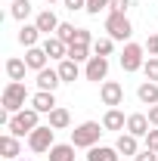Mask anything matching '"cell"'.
Returning a JSON list of instances; mask_svg holds the SVG:
<instances>
[{
  "label": "cell",
  "mask_w": 158,
  "mask_h": 161,
  "mask_svg": "<svg viewBox=\"0 0 158 161\" xmlns=\"http://www.w3.org/2000/svg\"><path fill=\"white\" fill-rule=\"evenodd\" d=\"M102 130H105V127H99L96 121H84L81 127L71 130V146H75V149H93L99 142V136H102Z\"/></svg>",
  "instance_id": "6da1fadb"
},
{
  "label": "cell",
  "mask_w": 158,
  "mask_h": 161,
  "mask_svg": "<svg viewBox=\"0 0 158 161\" xmlns=\"http://www.w3.org/2000/svg\"><path fill=\"white\" fill-rule=\"evenodd\" d=\"M37 108H22V112H16L13 118H9V133L13 136H25V133H31V130H37L40 124H37Z\"/></svg>",
  "instance_id": "7a4b0ae2"
},
{
  "label": "cell",
  "mask_w": 158,
  "mask_h": 161,
  "mask_svg": "<svg viewBox=\"0 0 158 161\" xmlns=\"http://www.w3.org/2000/svg\"><path fill=\"white\" fill-rule=\"evenodd\" d=\"M25 99H28L25 84H22V80H9V84H6V90H3V108L16 115V112L25 108Z\"/></svg>",
  "instance_id": "3957f363"
},
{
  "label": "cell",
  "mask_w": 158,
  "mask_h": 161,
  "mask_svg": "<svg viewBox=\"0 0 158 161\" xmlns=\"http://www.w3.org/2000/svg\"><path fill=\"white\" fill-rule=\"evenodd\" d=\"M105 31H109V37L112 40H127L133 34V25L130 19L124 16V13H109V19H105Z\"/></svg>",
  "instance_id": "277c9868"
},
{
  "label": "cell",
  "mask_w": 158,
  "mask_h": 161,
  "mask_svg": "<svg viewBox=\"0 0 158 161\" xmlns=\"http://www.w3.org/2000/svg\"><path fill=\"white\" fill-rule=\"evenodd\" d=\"M53 136H56V130L47 124V127H37V130H31L28 133V149L31 152H50L56 142H53Z\"/></svg>",
  "instance_id": "5b68a950"
},
{
  "label": "cell",
  "mask_w": 158,
  "mask_h": 161,
  "mask_svg": "<svg viewBox=\"0 0 158 161\" xmlns=\"http://www.w3.org/2000/svg\"><path fill=\"white\" fill-rule=\"evenodd\" d=\"M146 62H143V47L139 43H127L124 53H121V68L124 71H139Z\"/></svg>",
  "instance_id": "8992f818"
},
{
  "label": "cell",
  "mask_w": 158,
  "mask_h": 161,
  "mask_svg": "<svg viewBox=\"0 0 158 161\" xmlns=\"http://www.w3.org/2000/svg\"><path fill=\"white\" fill-rule=\"evenodd\" d=\"M99 96H102V102L105 105H121L124 102V87H121L118 80H102V87H99Z\"/></svg>",
  "instance_id": "52a82bcc"
},
{
  "label": "cell",
  "mask_w": 158,
  "mask_h": 161,
  "mask_svg": "<svg viewBox=\"0 0 158 161\" xmlns=\"http://www.w3.org/2000/svg\"><path fill=\"white\" fill-rule=\"evenodd\" d=\"M105 75H109V59L105 56H90L87 68H84V78L99 84V80H105Z\"/></svg>",
  "instance_id": "ba28073f"
},
{
  "label": "cell",
  "mask_w": 158,
  "mask_h": 161,
  "mask_svg": "<svg viewBox=\"0 0 158 161\" xmlns=\"http://www.w3.org/2000/svg\"><path fill=\"white\" fill-rule=\"evenodd\" d=\"M59 84H62L59 68H43V71H37V90H47V93H53Z\"/></svg>",
  "instance_id": "9c48e42d"
},
{
  "label": "cell",
  "mask_w": 158,
  "mask_h": 161,
  "mask_svg": "<svg viewBox=\"0 0 158 161\" xmlns=\"http://www.w3.org/2000/svg\"><path fill=\"white\" fill-rule=\"evenodd\" d=\"M31 108H37L40 115H50V112L56 108V96L47 93V90H37V93L31 96Z\"/></svg>",
  "instance_id": "30bf717a"
},
{
  "label": "cell",
  "mask_w": 158,
  "mask_h": 161,
  "mask_svg": "<svg viewBox=\"0 0 158 161\" xmlns=\"http://www.w3.org/2000/svg\"><path fill=\"white\" fill-rule=\"evenodd\" d=\"M149 124H152V121H149V115H127V133H133V136H146V133H149Z\"/></svg>",
  "instance_id": "8fae6325"
},
{
  "label": "cell",
  "mask_w": 158,
  "mask_h": 161,
  "mask_svg": "<svg viewBox=\"0 0 158 161\" xmlns=\"http://www.w3.org/2000/svg\"><path fill=\"white\" fill-rule=\"evenodd\" d=\"M43 53L50 59H68V43L59 40V37H47L43 40Z\"/></svg>",
  "instance_id": "7c38bea8"
},
{
  "label": "cell",
  "mask_w": 158,
  "mask_h": 161,
  "mask_svg": "<svg viewBox=\"0 0 158 161\" xmlns=\"http://www.w3.org/2000/svg\"><path fill=\"white\" fill-rule=\"evenodd\" d=\"M47 53H43V47H28V53H25V65L28 68H34V71H43L47 68Z\"/></svg>",
  "instance_id": "4fadbf2b"
},
{
  "label": "cell",
  "mask_w": 158,
  "mask_h": 161,
  "mask_svg": "<svg viewBox=\"0 0 158 161\" xmlns=\"http://www.w3.org/2000/svg\"><path fill=\"white\" fill-rule=\"evenodd\" d=\"M0 152H3V158H6V161H16V158H19V152H22L19 136H13V133L0 136Z\"/></svg>",
  "instance_id": "5bb4252c"
},
{
  "label": "cell",
  "mask_w": 158,
  "mask_h": 161,
  "mask_svg": "<svg viewBox=\"0 0 158 161\" xmlns=\"http://www.w3.org/2000/svg\"><path fill=\"white\" fill-rule=\"evenodd\" d=\"M34 25L40 28V34H47V37H50V31H59L62 22L56 19V13H53V9H43V13L37 16V22H34Z\"/></svg>",
  "instance_id": "9a60e30c"
},
{
  "label": "cell",
  "mask_w": 158,
  "mask_h": 161,
  "mask_svg": "<svg viewBox=\"0 0 158 161\" xmlns=\"http://www.w3.org/2000/svg\"><path fill=\"white\" fill-rule=\"evenodd\" d=\"M137 96H139V102H146V105H158V84H155V80L139 84Z\"/></svg>",
  "instance_id": "2e32d148"
},
{
  "label": "cell",
  "mask_w": 158,
  "mask_h": 161,
  "mask_svg": "<svg viewBox=\"0 0 158 161\" xmlns=\"http://www.w3.org/2000/svg\"><path fill=\"white\" fill-rule=\"evenodd\" d=\"M37 37H40L37 25H22L19 28V43L22 47H37Z\"/></svg>",
  "instance_id": "e0dca14e"
},
{
  "label": "cell",
  "mask_w": 158,
  "mask_h": 161,
  "mask_svg": "<svg viewBox=\"0 0 158 161\" xmlns=\"http://www.w3.org/2000/svg\"><path fill=\"white\" fill-rule=\"evenodd\" d=\"M102 127H105V130H121V127H127V118L121 115L118 108H109L105 118H102Z\"/></svg>",
  "instance_id": "ac0fdd59"
},
{
  "label": "cell",
  "mask_w": 158,
  "mask_h": 161,
  "mask_svg": "<svg viewBox=\"0 0 158 161\" xmlns=\"http://www.w3.org/2000/svg\"><path fill=\"white\" fill-rule=\"evenodd\" d=\"M87 161H118V149H109V146H93Z\"/></svg>",
  "instance_id": "d6986e66"
},
{
  "label": "cell",
  "mask_w": 158,
  "mask_h": 161,
  "mask_svg": "<svg viewBox=\"0 0 158 161\" xmlns=\"http://www.w3.org/2000/svg\"><path fill=\"white\" fill-rule=\"evenodd\" d=\"M50 161H75V146L71 142H62L50 149Z\"/></svg>",
  "instance_id": "ffe728a7"
},
{
  "label": "cell",
  "mask_w": 158,
  "mask_h": 161,
  "mask_svg": "<svg viewBox=\"0 0 158 161\" xmlns=\"http://www.w3.org/2000/svg\"><path fill=\"white\" fill-rule=\"evenodd\" d=\"M68 124H71L68 108H59V105H56V108L50 112V127H53V130H62V127H68Z\"/></svg>",
  "instance_id": "44dd1931"
},
{
  "label": "cell",
  "mask_w": 158,
  "mask_h": 161,
  "mask_svg": "<svg viewBox=\"0 0 158 161\" xmlns=\"http://www.w3.org/2000/svg\"><path fill=\"white\" fill-rule=\"evenodd\" d=\"M115 149H118L121 155H137V136L133 133H121L118 142H115Z\"/></svg>",
  "instance_id": "7402d4cb"
},
{
  "label": "cell",
  "mask_w": 158,
  "mask_h": 161,
  "mask_svg": "<svg viewBox=\"0 0 158 161\" xmlns=\"http://www.w3.org/2000/svg\"><path fill=\"white\" fill-rule=\"evenodd\" d=\"M78 75H81V68H78L75 59H62L59 62V78L62 80H78Z\"/></svg>",
  "instance_id": "603a6c76"
},
{
  "label": "cell",
  "mask_w": 158,
  "mask_h": 161,
  "mask_svg": "<svg viewBox=\"0 0 158 161\" xmlns=\"http://www.w3.org/2000/svg\"><path fill=\"white\" fill-rule=\"evenodd\" d=\"M25 59H6V75L9 80H25Z\"/></svg>",
  "instance_id": "cb8c5ba5"
},
{
  "label": "cell",
  "mask_w": 158,
  "mask_h": 161,
  "mask_svg": "<svg viewBox=\"0 0 158 161\" xmlns=\"http://www.w3.org/2000/svg\"><path fill=\"white\" fill-rule=\"evenodd\" d=\"M68 59L90 62V43H71V47H68Z\"/></svg>",
  "instance_id": "d4e9b609"
},
{
  "label": "cell",
  "mask_w": 158,
  "mask_h": 161,
  "mask_svg": "<svg viewBox=\"0 0 158 161\" xmlns=\"http://www.w3.org/2000/svg\"><path fill=\"white\" fill-rule=\"evenodd\" d=\"M9 16H13V19H28V16H31V3H28V0H13V6H9Z\"/></svg>",
  "instance_id": "484cf974"
},
{
  "label": "cell",
  "mask_w": 158,
  "mask_h": 161,
  "mask_svg": "<svg viewBox=\"0 0 158 161\" xmlns=\"http://www.w3.org/2000/svg\"><path fill=\"white\" fill-rule=\"evenodd\" d=\"M112 50H115L112 37H99L96 43H93V53H96V56H112Z\"/></svg>",
  "instance_id": "4316f807"
},
{
  "label": "cell",
  "mask_w": 158,
  "mask_h": 161,
  "mask_svg": "<svg viewBox=\"0 0 158 161\" xmlns=\"http://www.w3.org/2000/svg\"><path fill=\"white\" fill-rule=\"evenodd\" d=\"M75 31H78L75 25L62 22V25H59V31H56V37H59V40H65V43H71V40H75Z\"/></svg>",
  "instance_id": "83f0119b"
},
{
  "label": "cell",
  "mask_w": 158,
  "mask_h": 161,
  "mask_svg": "<svg viewBox=\"0 0 158 161\" xmlns=\"http://www.w3.org/2000/svg\"><path fill=\"white\" fill-rule=\"evenodd\" d=\"M143 71H146V78H149V80H155V84H158V56L146 62V65H143Z\"/></svg>",
  "instance_id": "f1b7e54d"
},
{
  "label": "cell",
  "mask_w": 158,
  "mask_h": 161,
  "mask_svg": "<svg viewBox=\"0 0 158 161\" xmlns=\"http://www.w3.org/2000/svg\"><path fill=\"white\" fill-rule=\"evenodd\" d=\"M105 6H112V0H87V13L90 16H99V9H105Z\"/></svg>",
  "instance_id": "f546056e"
},
{
  "label": "cell",
  "mask_w": 158,
  "mask_h": 161,
  "mask_svg": "<svg viewBox=\"0 0 158 161\" xmlns=\"http://www.w3.org/2000/svg\"><path fill=\"white\" fill-rule=\"evenodd\" d=\"M71 43H90V31H87V28H78V31H75V40H71ZM71 43H68V47H71Z\"/></svg>",
  "instance_id": "4dcf8cb0"
},
{
  "label": "cell",
  "mask_w": 158,
  "mask_h": 161,
  "mask_svg": "<svg viewBox=\"0 0 158 161\" xmlns=\"http://www.w3.org/2000/svg\"><path fill=\"white\" fill-rule=\"evenodd\" d=\"M146 149L158 152V130H149V133H146Z\"/></svg>",
  "instance_id": "1f68e13d"
},
{
  "label": "cell",
  "mask_w": 158,
  "mask_h": 161,
  "mask_svg": "<svg viewBox=\"0 0 158 161\" xmlns=\"http://www.w3.org/2000/svg\"><path fill=\"white\" fill-rule=\"evenodd\" d=\"M133 161H158V152H152V149H146V152H137V155H133Z\"/></svg>",
  "instance_id": "d6a6232c"
},
{
  "label": "cell",
  "mask_w": 158,
  "mask_h": 161,
  "mask_svg": "<svg viewBox=\"0 0 158 161\" xmlns=\"http://www.w3.org/2000/svg\"><path fill=\"white\" fill-rule=\"evenodd\" d=\"M62 3H65V9H71V13H75V9H87V0H62Z\"/></svg>",
  "instance_id": "836d02e7"
},
{
  "label": "cell",
  "mask_w": 158,
  "mask_h": 161,
  "mask_svg": "<svg viewBox=\"0 0 158 161\" xmlns=\"http://www.w3.org/2000/svg\"><path fill=\"white\" fill-rule=\"evenodd\" d=\"M127 6H130V0H112V13H127Z\"/></svg>",
  "instance_id": "e575fe53"
},
{
  "label": "cell",
  "mask_w": 158,
  "mask_h": 161,
  "mask_svg": "<svg viewBox=\"0 0 158 161\" xmlns=\"http://www.w3.org/2000/svg\"><path fill=\"white\" fill-rule=\"evenodd\" d=\"M146 50H149L152 56H158V34H152V37L146 40Z\"/></svg>",
  "instance_id": "d590c367"
},
{
  "label": "cell",
  "mask_w": 158,
  "mask_h": 161,
  "mask_svg": "<svg viewBox=\"0 0 158 161\" xmlns=\"http://www.w3.org/2000/svg\"><path fill=\"white\" fill-rule=\"evenodd\" d=\"M149 121L158 124V105H149Z\"/></svg>",
  "instance_id": "8d00e7d4"
},
{
  "label": "cell",
  "mask_w": 158,
  "mask_h": 161,
  "mask_svg": "<svg viewBox=\"0 0 158 161\" xmlns=\"http://www.w3.org/2000/svg\"><path fill=\"white\" fill-rule=\"evenodd\" d=\"M47 3H53V0H47Z\"/></svg>",
  "instance_id": "74e56055"
},
{
  "label": "cell",
  "mask_w": 158,
  "mask_h": 161,
  "mask_svg": "<svg viewBox=\"0 0 158 161\" xmlns=\"http://www.w3.org/2000/svg\"><path fill=\"white\" fill-rule=\"evenodd\" d=\"M16 161H19V158H16Z\"/></svg>",
  "instance_id": "f35d334b"
}]
</instances>
